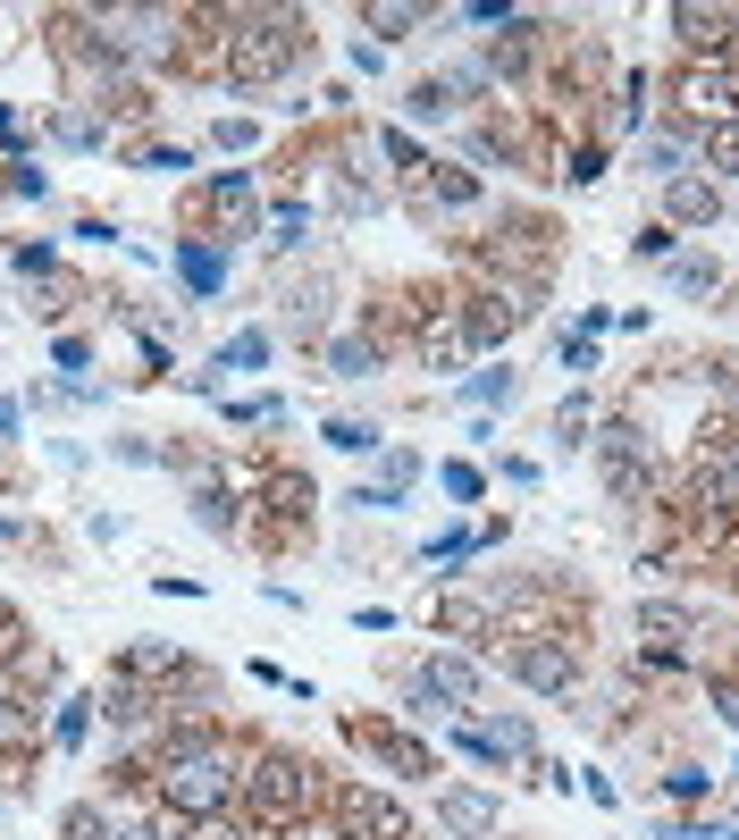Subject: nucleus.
Wrapping results in <instances>:
<instances>
[{"instance_id":"10","label":"nucleus","mask_w":739,"mask_h":840,"mask_svg":"<svg viewBox=\"0 0 739 840\" xmlns=\"http://www.w3.org/2000/svg\"><path fill=\"white\" fill-rule=\"evenodd\" d=\"M370 362H379V353H361V344H337V370H344V379H370Z\"/></svg>"},{"instance_id":"1","label":"nucleus","mask_w":739,"mask_h":840,"mask_svg":"<svg viewBox=\"0 0 739 840\" xmlns=\"http://www.w3.org/2000/svg\"><path fill=\"white\" fill-rule=\"evenodd\" d=\"M228 790H236V773H228V764H219V757H193L186 773L169 782V799H177V807H193V816H210V807L228 799Z\"/></svg>"},{"instance_id":"7","label":"nucleus","mask_w":739,"mask_h":840,"mask_svg":"<svg viewBox=\"0 0 739 840\" xmlns=\"http://www.w3.org/2000/svg\"><path fill=\"white\" fill-rule=\"evenodd\" d=\"M177 261H186V278H193V287H219V252L186 244V252H177Z\"/></svg>"},{"instance_id":"12","label":"nucleus","mask_w":739,"mask_h":840,"mask_svg":"<svg viewBox=\"0 0 739 840\" xmlns=\"http://www.w3.org/2000/svg\"><path fill=\"white\" fill-rule=\"evenodd\" d=\"M715 160H722V169H739V127H731V134L715 143Z\"/></svg>"},{"instance_id":"5","label":"nucleus","mask_w":739,"mask_h":840,"mask_svg":"<svg viewBox=\"0 0 739 840\" xmlns=\"http://www.w3.org/2000/svg\"><path fill=\"white\" fill-rule=\"evenodd\" d=\"M446 823H455V832H496V807L488 799H479V790H455V799H446Z\"/></svg>"},{"instance_id":"8","label":"nucleus","mask_w":739,"mask_h":840,"mask_svg":"<svg viewBox=\"0 0 739 840\" xmlns=\"http://www.w3.org/2000/svg\"><path fill=\"white\" fill-rule=\"evenodd\" d=\"M672 210H681V219H715V193L706 186H672Z\"/></svg>"},{"instance_id":"4","label":"nucleus","mask_w":739,"mask_h":840,"mask_svg":"<svg viewBox=\"0 0 739 840\" xmlns=\"http://www.w3.org/2000/svg\"><path fill=\"white\" fill-rule=\"evenodd\" d=\"M672 26H681V42H698V51H722V34H731L722 9H672Z\"/></svg>"},{"instance_id":"6","label":"nucleus","mask_w":739,"mask_h":840,"mask_svg":"<svg viewBox=\"0 0 739 840\" xmlns=\"http://www.w3.org/2000/svg\"><path fill=\"white\" fill-rule=\"evenodd\" d=\"M639 630H647V639H681V630H689V613H672V606H647V613H639Z\"/></svg>"},{"instance_id":"9","label":"nucleus","mask_w":739,"mask_h":840,"mask_svg":"<svg viewBox=\"0 0 739 840\" xmlns=\"http://www.w3.org/2000/svg\"><path fill=\"white\" fill-rule=\"evenodd\" d=\"M361 26H379V34H412V26H420V9H370Z\"/></svg>"},{"instance_id":"3","label":"nucleus","mask_w":739,"mask_h":840,"mask_svg":"<svg viewBox=\"0 0 739 840\" xmlns=\"http://www.w3.org/2000/svg\"><path fill=\"white\" fill-rule=\"evenodd\" d=\"M681 101H689V110H739V77H722V68H689Z\"/></svg>"},{"instance_id":"13","label":"nucleus","mask_w":739,"mask_h":840,"mask_svg":"<svg viewBox=\"0 0 739 840\" xmlns=\"http://www.w3.org/2000/svg\"><path fill=\"white\" fill-rule=\"evenodd\" d=\"M9 639H18V613H9V606H0V648H9Z\"/></svg>"},{"instance_id":"2","label":"nucleus","mask_w":739,"mask_h":840,"mask_svg":"<svg viewBox=\"0 0 739 840\" xmlns=\"http://www.w3.org/2000/svg\"><path fill=\"white\" fill-rule=\"evenodd\" d=\"M512 672L530 689H571V656L563 648H512Z\"/></svg>"},{"instance_id":"11","label":"nucleus","mask_w":739,"mask_h":840,"mask_svg":"<svg viewBox=\"0 0 739 840\" xmlns=\"http://www.w3.org/2000/svg\"><path fill=\"white\" fill-rule=\"evenodd\" d=\"M328 446H344V454H361V446H370V429H361V420H337V429H328Z\"/></svg>"}]
</instances>
